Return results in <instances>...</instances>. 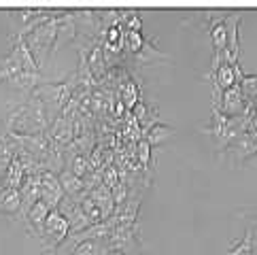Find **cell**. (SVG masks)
<instances>
[{
    "mask_svg": "<svg viewBox=\"0 0 257 255\" xmlns=\"http://www.w3.org/2000/svg\"><path fill=\"white\" fill-rule=\"evenodd\" d=\"M64 198H66V194H64L56 172H43L41 175V200L43 202L47 204L51 211H56V208H60Z\"/></svg>",
    "mask_w": 257,
    "mask_h": 255,
    "instance_id": "cell-3",
    "label": "cell"
},
{
    "mask_svg": "<svg viewBox=\"0 0 257 255\" xmlns=\"http://www.w3.org/2000/svg\"><path fill=\"white\" fill-rule=\"evenodd\" d=\"M66 168H68L75 177L83 179L87 172H89V160H87V156H81V153H77V156H70V164H68Z\"/></svg>",
    "mask_w": 257,
    "mask_h": 255,
    "instance_id": "cell-13",
    "label": "cell"
},
{
    "mask_svg": "<svg viewBox=\"0 0 257 255\" xmlns=\"http://www.w3.org/2000/svg\"><path fill=\"white\" fill-rule=\"evenodd\" d=\"M119 181H121V179H119L117 166H104V170H102V185L108 187V189H113Z\"/></svg>",
    "mask_w": 257,
    "mask_h": 255,
    "instance_id": "cell-14",
    "label": "cell"
},
{
    "mask_svg": "<svg viewBox=\"0 0 257 255\" xmlns=\"http://www.w3.org/2000/svg\"><path fill=\"white\" fill-rule=\"evenodd\" d=\"M13 87H17L20 92H24V94H34L36 89H39L41 85H45L47 83V79H45L41 72H28V70H22L20 75H15L11 81H9Z\"/></svg>",
    "mask_w": 257,
    "mask_h": 255,
    "instance_id": "cell-5",
    "label": "cell"
},
{
    "mask_svg": "<svg viewBox=\"0 0 257 255\" xmlns=\"http://www.w3.org/2000/svg\"><path fill=\"white\" fill-rule=\"evenodd\" d=\"M119 98H121V104L127 111H132V108L139 104V87H136L132 79H125L123 85L119 87Z\"/></svg>",
    "mask_w": 257,
    "mask_h": 255,
    "instance_id": "cell-11",
    "label": "cell"
},
{
    "mask_svg": "<svg viewBox=\"0 0 257 255\" xmlns=\"http://www.w3.org/2000/svg\"><path fill=\"white\" fill-rule=\"evenodd\" d=\"M49 213H51V208L43 202V200H39L30 211H28V217H26V225H28V230H30V234H34V236H41V230H43V223H45V219L49 217Z\"/></svg>",
    "mask_w": 257,
    "mask_h": 255,
    "instance_id": "cell-8",
    "label": "cell"
},
{
    "mask_svg": "<svg viewBox=\"0 0 257 255\" xmlns=\"http://www.w3.org/2000/svg\"><path fill=\"white\" fill-rule=\"evenodd\" d=\"M145 47V39L139 30H125V36H123V49H127L130 53H139L143 51Z\"/></svg>",
    "mask_w": 257,
    "mask_h": 255,
    "instance_id": "cell-12",
    "label": "cell"
},
{
    "mask_svg": "<svg viewBox=\"0 0 257 255\" xmlns=\"http://www.w3.org/2000/svg\"><path fill=\"white\" fill-rule=\"evenodd\" d=\"M58 20H60V13H56L51 20L41 24L39 28L32 30L28 36H26V45H28V49L32 51L36 64H39V68L45 64V60H47V56L53 51V47H56Z\"/></svg>",
    "mask_w": 257,
    "mask_h": 255,
    "instance_id": "cell-1",
    "label": "cell"
},
{
    "mask_svg": "<svg viewBox=\"0 0 257 255\" xmlns=\"http://www.w3.org/2000/svg\"><path fill=\"white\" fill-rule=\"evenodd\" d=\"M0 191H3V187H0Z\"/></svg>",
    "mask_w": 257,
    "mask_h": 255,
    "instance_id": "cell-16",
    "label": "cell"
},
{
    "mask_svg": "<svg viewBox=\"0 0 257 255\" xmlns=\"http://www.w3.org/2000/svg\"><path fill=\"white\" fill-rule=\"evenodd\" d=\"M24 70V62H22V49L20 45H13V49L9 51V56L0 60V83L11 81L15 75H20Z\"/></svg>",
    "mask_w": 257,
    "mask_h": 255,
    "instance_id": "cell-4",
    "label": "cell"
},
{
    "mask_svg": "<svg viewBox=\"0 0 257 255\" xmlns=\"http://www.w3.org/2000/svg\"><path fill=\"white\" fill-rule=\"evenodd\" d=\"M68 255H113V249L106 238H91L72 247Z\"/></svg>",
    "mask_w": 257,
    "mask_h": 255,
    "instance_id": "cell-7",
    "label": "cell"
},
{
    "mask_svg": "<svg viewBox=\"0 0 257 255\" xmlns=\"http://www.w3.org/2000/svg\"><path fill=\"white\" fill-rule=\"evenodd\" d=\"M89 198L94 200V204L100 208V213H102L104 221L108 219V217H113L115 213V200H113V191L104 187V185H98L89 191Z\"/></svg>",
    "mask_w": 257,
    "mask_h": 255,
    "instance_id": "cell-6",
    "label": "cell"
},
{
    "mask_svg": "<svg viewBox=\"0 0 257 255\" xmlns=\"http://www.w3.org/2000/svg\"><path fill=\"white\" fill-rule=\"evenodd\" d=\"M20 208H22L20 189L3 187V191H0V213L3 215H20Z\"/></svg>",
    "mask_w": 257,
    "mask_h": 255,
    "instance_id": "cell-9",
    "label": "cell"
},
{
    "mask_svg": "<svg viewBox=\"0 0 257 255\" xmlns=\"http://www.w3.org/2000/svg\"><path fill=\"white\" fill-rule=\"evenodd\" d=\"M136 158H139V162L143 164H149V158H151V145L147 141H141L139 145H136Z\"/></svg>",
    "mask_w": 257,
    "mask_h": 255,
    "instance_id": "cell-15",
    "label": "cell"
},
{
    "mask_svg": "<svg viewBox=\"0 0 257 255\" xmlns=\"http://www.w3.org/2000/svg\"><path fill=\"white\" fill-rule=\"evenodd\" d=\"M24 179H26L24 166H22V162L15 158L11 164H9V168H7V172H5V177H3V187L20 189L22 183H24Z\"/></svg>",
    "mask_w": 257,
    "mask_h": 255,
    "instance_id": "cell-10",
    "label": "cell"
},
{
    "mask_svg": "<svg viewBox=\"0 0 257 255\" xmlns=\"http://www.w3.org/2000/svg\"><path fill=\"white\" fill-rule=\"evenodd\" d=\"M68 236H70L68 219L58 211V208L56 211H51L49 217L45 219L41 236H39V238H47V242L43 244V251H56L62 242H66Z\"/></svg>",
    "mask_w": 257,
    "mask_h": 255,
    "instance_id": "cell-2",
    "label": "cell"
}]
</instances>
